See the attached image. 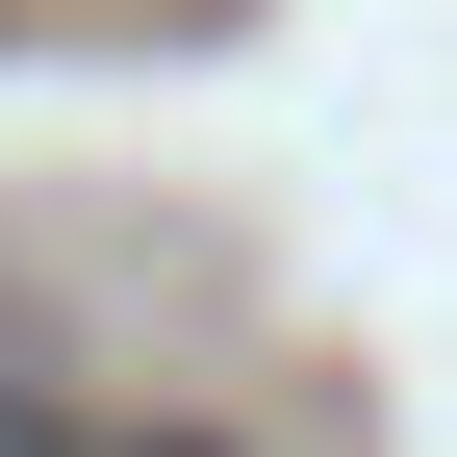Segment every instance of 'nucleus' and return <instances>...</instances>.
I'll list each match as a JSON object with an SVG mask.
<instances>
[{"instance_id": "f257e3e1", "label": "nucleus", "mask_w": 457, "mask_h": 457, "mask_svg": "<svg viewBox=\"0 0 457 457\" xmlns=\"http://www.w3.org/2000/svg\"><path fill=\"white\" fill-rule=\"evenodd\" d=\"M0 457H204V432H102V407H51V381H0Z\"/></svg>"}]
</instances>
